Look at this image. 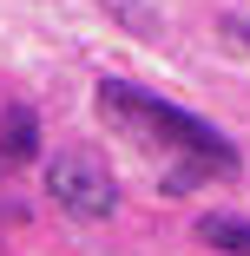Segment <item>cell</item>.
<instances>
[{"instance_id":"obj_1","label":"cell","mask_w":250,"mask_h":256,"mask_svg":"<svg viewBox=\"0 0 250 256\" xmlns=\"http://www.w3.org/2000/svg\"><path fill=\"white\" fill-rule=\"evenodd\" d=\"M92 106H99V118H106L112 132H125L132 144L171 158V164H165V197H184L197 178H237V171H243L237 144H230L217 125H204V118L184 112V106H165L158 92H145V86H132V79H99Z\"/></svg>"},{"instance_id":"obj_4","label":"cell","mask_w":250,"mask_h":256,"mask_svg":"<svg viewBox=\"0 0 250 256\" xmlns=\"http://www.w3.org/2000/svg\"><path fill=\"white\" fill-rule=\"evenodd\" d=\"M99 7H106V14H112V20L132 33V40H158V33H165V20L145 7V0H99Z\"/></svg>"},{"instance_id":"obj_6","label":"cell","mask_w":250,"mask_h":256,"mask_svg":"<svg viewBox=\"0 0 250 256\" xmlns=\"http://www.w3.org/2000/svg\"><path fill=\"white\" fill-rule=\"evenodd\" d=\"M230 33H237V40H243V46H250V20H230Z\"/></svg>"},{"instance_id":"obj_2","label":"cell","mask_w":250,"mask_h":256,"mask_svg":"<svg viewBox=\"0 0 250 256\" xmlns=\"http://www.w3.org/2000/svg\"><path fill=\"white\" fill-rule=\"evenodd\" d=\"M46 190H53V204L66 217H86V224L119 210V184H112V171L99 164L92 151H60V158H46Z\"/></svg>"},{"instance_id":"obj_3","label":"cell","mask_w":250,"mask_h":256,"mask_svg":"<svg viewBox=\"0 0 250 256\" xmlns=\"http://www.w3.org/2000/svg\"><path fill=\"white\" fill-rule=\"evenodd\" d=\"M40 158V118L33 106H7L0 112V164H33Z\"/></svg>"},{"instance_id":"obj_5","label":"cell","mask_w":250,"mask_h":256,"mask_svg":"<svg viewBox=\"0 0 250 256\" xmlns=\"http://www.w3.org/2000/svg\"><path fill=\"white\" fill-rule=\"evenodd\" d=\"M197 236L217 243V250H230V256H250V224L243 217H197Z\"/></svg>"}]
</instances>
